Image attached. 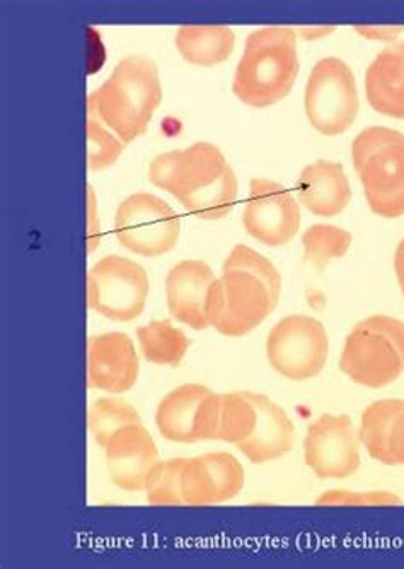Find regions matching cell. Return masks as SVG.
Returning a JSON list of instances; mask_svg holds the SVG:
<instances>
[{
	"mask_svg": "<svg viewBox=\"0 0 404 569\" xmlns=\"http://www.w3.org/2000/svg\"><path fill=\"white\" fill-rule=\"evenodd\" d=\"M149 180L202 221L228 218L240 196L234 170L212 142H195L155 156L149 164Z\"/></svg>",
	"mask_w": 404,
	"mask_h": 569,
	"instance_id": "obj_1",
	"label": "cell"
},
{
	"mask_svg": "<svg viewBox=\"0 0 404 569\" xmlns=\"http://www.w3.org/2000/svg\"><path fill=\"white\" fill-rule=\"evenodd\" d=\"M162 101L161 76L149 57L130 53L114 66L110 78L88 97V117L97 119L123 144L148 132Z\"/></svg>",
	"mask_w": 404,
	"mask_h": 569,
	"instance_id": "obj_2",
	"label": "cell"
},
{
	"mask_svg": "<svg viewBox=\"0 0 404 569\" xmlns=\"http://www.w3.org/2000/svg\"><path fill=\"white\" fill-rule=\"evenodd\" d=\"M299 76L297 33L269 27L248 34L232 91L251 108H270L291 94Z\"/></svg>",
	"mask_w": 404,
	"mask_h": 569,
	"instance_id": "obj_3",
	"label": "cell"
},
{
	"mask_svg": "<svg viewBox=\"0 0 404 569\" xmlns=\"http://www.w3.org/2000/svg\"><path fill=\"white\" fill-rule=\"evenodd\" d=\"M352 161L371 211L384 219L404 216V133L367 127L353 139Z\"/></svg>",
	"mask_w": 404,
	"mask_h": 569,
	"instance_id": "obj_4",
	"label": "cell"
},
{
	"mask_svg": "<svg viewBox=\"0 0 404 569\" xmlns=\"http://www.w3.org/2000/svg\"><path fill=\"white\" fill-rule=\"evenodd\" d=\"M340 370L365 389H384L404 373V322L372 315L346 336Z\"/></svg>",
	"mask_w": 404,
	"mask_h": 569,
	"instance_id": "obj_5",
	"label": "cell"
},
{
	"mask_svg": "<svg viewBox=\"0 0 404 569\" xmlns=\"http://www.w3.org/2000/svg\"><path fill=\"white\" fill-rule=\"evenodd\" d=\"M282 289L246 269H222L206 298L209 326L221 336L243 337L265 322Z\"/></svg>",
	"mask_w": 404,
	"mask_h": 569,
	"instance_id": "obj_6",
	"label": "cell"
},
{
	"mask_svg": "<svg viewBox=\"0 0 404 569\" xmlns=\"http://www.w3.org/2000/svg\"><path fill=\"white\" fill-rule=\"evenodd\" d=\"M304 108L309 123L327 138L342 136L353 126L361 100L355 76L345 60H317L305 84Z\"/></svg>",
	"mask_w": 404,
	"mask_h": 569,
	"instance_id": "obj_7",
	"label": "cell"
},
{
	"mask_svg": "<svg viewBox=\"0 0 404 569\" xmlns=\"http://www.w3.org/2000/svg\"><path fill=\"white\" fill-rule=\"evenodd\" d=\"M113 228L118 243L129 252L155 259L176 248L181 219L161 197L137 192L118 206Z\"/></svg>",
	"mask_w": 404,
	"mask_h": 569,
	"instance_id": "obj_8",
	"label": "cell"
},
{
	"mask_svg": "<svg viewBox=\"0 0 404 569\" xmlns=\"http://www.w3.org/2000/svg\"><path fill=\"white\" fill-rule=\"evenodd\" d=\"M148 270L122 256L98 260L88 272V307L111 322H133L149 298Z\"/></svg>",
	"mask_w": 404,
	"mask_h": 569,
	"instance_id": "obj_9",
	"label": "cell"
},
{
	"mask_svg": "<svg viewBox=\"0 0 404 569\" xmlns=\"http://www.w3.org/2000/svg\"><path fill=\"white\" fill-rule=\"evenodd\" d=\"M330 340L323 323L309 315H289L270 330L266 358L280 377L307 381L326 367Z\"/></svg>",
	"mask_w": 404,
	"mask_h": 569,
	"instance_id": "obj_10",
	"label": "cell"
},
{
	"mask_svg": "<svg viewBox=\"0 0 404 569\" xmlns=\"http://www.w3.org/2000/svg\"><path fill=\"white\" fill-rule=\"evenodd\" d=\"M221 409L222 393L205 385H180L159 402L155 426L161 437L173 443L218 440Z\"/></svg>",
	"mask_w": 404,
	"mask_h": 569,
	"instance_id": "obj_11",
	"label": "cell"
},
{
	"mask_svg": "<svg viewBox=\"0 0 404 569\" xmlns=\"http://www.w3.org/2000/svg\"><path fill=\"white\" fill-rule=\"evenodd\" d=\"M243 226L253 240L266 247H285L301 230V203L279 181L253 178L244 203Z\"/></svg>",
	"mask_w": 404,
	"mask_h": 569,
	"instance_id": "obj_12",
	"label": "cell"
},
{
	"mask_svg": "<svg viewBox=\"0 0 404 569\" xmlns=\"http://www.w3.org/2000/svg\"><path fill=\"white\" fill-rule=\"evenodd\" d=\"M304 462L320 479H346L361 469V438L352 418L323 415L304 438Z\"/></svg>",
	"mask_w": 404,
	"mask_h": 569,
	"instance_id": "obj_13",
	"label": "cell"
},
{
	"mask_svg": "<svg viewBox=\"0 0 404 569\" xmlns=\"http://www.w3.org/2000/svg\"><path fill=\"white\" fill-rule=\"evenodd\" d=\"M244 488V467L228 451H213L192 457L181 472L184 505L209 507L228 503Z\"/></svg>",
	"mask_w": 404,
	"mask_h": 569,
	"instance_id": "obj_14",
	"label": "cell"
},
{
	"mask_svg": "<svg viewBox=\"0 0 404 569\" xmlns=\"http://www.w3.org/2000/svg\"><path fill=\"white\" fill-rule=\"evenodd\" d=\"M104 451L110 481L122 491H145L161 462L158 445L144 425L125 426L114 432Z\"/></svg>",
	"mask_w": 404,
	"mask_h": 569,
	"instance_id": "obj_15",
	"label": "cell"
},
{
	"mask_svg": "<svg viewBox=\"0 0 404 569\" xmlns=\"http://www.w3.org/2000/svg\"><path fill=\"white\" fill-rule=\"evenodd\" d=\"M139 370V355L127 333H100L89 339V389L122 396L135 387Z\"/></svg>",
	"mask_w": 404,
	"mask_h": 569,
	"instance_id": "obj_16",
	"label": "cell"
},
{
	"mask_svg": "<svg viewBox=\"0 0 404 569\" xmlns=\"http://www.w3.org/2000/svg\"><path fill=\"white\" fill-rule=\"evenodd\" d=\"M212 267L203 260H181L165 276V303L174 320L193 330L209 329L206 298L215 282Z\"/></svg>",
	"mask_w": 404,
	"mask_h": 569,
	"instance_id": "obj_17",
	"label": "cell"
},
{
	"mask_svg": "<svg viewBox=\"0 0 404 569\" xmlns=\"http://www.w3.org/2000/svg\"><path fill=\"white\" fill-rule=\"evenodd\" d=\"M299 203L317 218H336L349 208L352 187L342 163L320 159L307 164L299 174Z\"/></svg>",
	"mask_w": 404,
	"mask_h": 569,
	"instance_id": "obj_18",
	"label": "cell"
},
{
	"mask_svg": "<svg viewBox=\"0 0 404 569\" xmlns=\"http://www.w3.org/2000/svg\"><path fill=\"white\" fill-rule=\"evenodd\" d=\"M257 409V422L253 437L238 447L251 463L263 466L291 453L295 443V426L279 403L263 393L250 392Z\"/></svg>",
	"mask_w": 404,
	"mask_h": 569,
	"instance_id": "obj_19",
	"label": "cell"
},
{
	"mask_svg": "<svg viewBox=\"0 0 404 569\" xmlns=\"http://www.w3.org/2000/svg\"><path fill=\"white\" fill-rule=\"evenodd\" d=\"M365 94L377 113L404 120V41L390 44L368 63Z\"/></svg>",
	"mask_w": 404,
	"mask_h": 569,
	"instance_id": "obj_20",
	"label": "cell"
},
{
	"mask_svg": "<svg viewBox=\"0 0 404 569\" xmlns=\"http://www.w3.org/2000/svg\"><path fill=\"white\" fill-rule=\"evenodd\" d=\"M174 44L188 63L213 67L232 56L235 34L229 27H181L174 34Z\"/></svg>",
	"mask_w": 404,
	"mask_h": 569,
	"instance_id": "obj_21",
	"label": "cell"
},
{
	"mask_svg": "<svg viewBox=\"0 0 404 569\" xmlns=\"http://www.w3.org/2000/svg\"><path fill=\"white\" fill-rule=\"evenodd\" d=\"M137 340L144 358L158 367H180L190 348L186 333L170 320H152L139 327Z\"/></svg>",
	"mask_w": 404,
	"mask_h": 569,
	"instance_id": "obj_22",
	"label": "cell"
},
{
	"mask_svg": "<svg viewBox=\"0 0 404 569\" xmlns=\"http://www.w3.org/2000/svg\"><path fill=\"white\" fill-rule=\"evenodd\" d=\"M404 400L383 399L372 402L362 412L358 438L371 459L387 466V443H390L391 426L403 407Z\"/></svg>",
	"mask_w": 404,
	"mask_h": 569,
	"instance_id": "obj_23",
	"label": "cell"
},
{
	"mask_svg": "<svg viewBox=\"0 0 404 569\" xmlns=\"http://www.w3.org/2000/svg\"><path fill=\"white\" fill-rule=\"evenodd\" d=\"M350 231L333 224H314L302 233L304 260L324 272L331 260L343 259L352 247Z\"/></svg>",
	"mask_w": 404,
	"mask_h": 569,
	"instance_id": "obj_24",
	"label": "cell"
},
{
	"mask_svg": "<svg viewBox=\"0 0 404 569\" xmlns=\"http://www.w3.org/2000/svg\"><path fill=\"white\" fill-rule=\"evenodd\" d=\"M88 425L92 437L104 450L114 432L125 426L142 425V418L122 397H101L89 407Z\"/></svg>",
	"mask_w": 404,
	"mask_h": 569,
	"instance_id": "obj_25",
	"label": "cell"
},
{
	"mask_svg": "<svg viewBox=\"0 0 404 569\" xmlns=\"http://www.w3.org/2000/svg\"><path fill=\"white\" fill-rule=\"evenodd\" d=\"M257 422V409L250 392L222 393L221 425L218 440L234 445L246 443L253 437Z\"/></svg>",
	"mask_w": 404,
	"mask_h": 569,
	"instance_id": "obj_26",
	"label": "cell"
},
{
	"mask_svg": "<svg viewBox=\"0 0 404 569\" xmlns=\"http://www.w3.org/2000/svg\"><path fill=\"white\" fill-rule=\"evenodd\" d=\"M186 459H170L159 462L151 473L148 488V501L155 507L184 505L181 496V472Z\"/></svg>",
	"mask_w": 404,
	"mask_h": 569,
	"instance_id": "obj_27",
	"label": "cell"
},
{
	"mask_svg": "<svg viewBox=\"0 0 404 569\" xmlns=\"http://www.w3.org/2000/svg\"><path fill=\"white\" fill-rule=\"evenodd\" d=\"M127 146L110 129L88 117V168L89 171H103L113 167Z\"/></svg>",
	"mask_w": 404,
	"mask_h": 569,
	"instance_id": "obj_28",
	"label": "cell"
},
{
	"mask_svg": "<svg viewBox=\"0 0 404 569\" xmlns=\"http://www.w3.org/2000/svg\"><path fill=\"white\" fill-rule=\"evenodd\" d=\"M401 499L397 498L393 492L387 491H367L356 492L346 491V489H331V491L324 492L317 498L316 505H352V507H387V505H400Z\"/></svg>",
	"mask_w": 404,
	"mask_h": 569,
	"instance_id": "obj_29",
	"label": "cell"
},
{
	"mask_svg": "<svg viewBox=\"0 0 404 569\" xmlns=\"http://www.w3.org/2000/svg\"><path fill=\"white\" fill-rule=\"evenodd\" d=\"M387 466H404V403L391 426Z\"/></svg>",
	"mask_w": 404,
	"mask_h": 569,
	"instance_id": "obj_30",
	"label": "cell"
},
{
	"mask_svg": "<svg viewBox=\"0 0 404 569\" xmlns=\"http://www.w3.org/2000/svg\"><path fill=\"white\" fill-rule=\"evenodd\" d=\"M88 209H89V224H88V253L97 252L100 247V218H98L97 196L94 190L88 187Z\"/></svg>",
	"mask_w": 404,
	"mask_h": 569,
	"instance_id": "obj_31",
	"label": "cell"
},
{
	"mask_svg": "<svg viewBox=\"0 0 404 569\" xmlns=\"http://www.w3.org/2000/svg\"><path fill=\"white\" fill-rule=\"evenodd\" d=\"M356 33H361L362 37L368 38L374 41H386V43H393L404 28H387V27H356Z\"/></svg>",
	"mask_w": 404,
	"mask_h": 569,
	"instance_id": "obj_32",
	"label": "cell"
},
{
	"mask_svg": "<svg viewBox=\"0 0 404 569\" xmlns=\"http://www.w3.org/2000/svg\"><path fill=\"white\" fill-rule=\"evenodd\" d=\"M394 270H396L397 282H400L401 292L404 298V240L397 244L396 253H394Z\"/></svg>",
	"mask_w": 404,
	"mask_h": 569,
	"instance_id": "obj_33",
	"label": "cell"
},
{
	"mask_svg": "<svg viewBox=\"0 0 404 569\" xmlns=\"http://www.w3.org/2000/svg\"><path fill=\"white\" fill-rule=\"evenodd\" d=\"M295 33L301 34L304 40H321L327 34L335 33V28H301L295 30Z\"/></svg>",
	"mask_w": 404,
	"mask_h": 569,
	"instance_id": "obj_34",
	"label": "cell"
}]
</instances>
